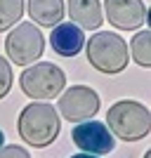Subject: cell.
<instances>
[{
    "instance_id": "cell-1",
    "label": "cell",
    "mask_w": 151,
    "mask_h": 158,
    "mask_svg": "<svg viewBox=\"0 0 151 158\" xmlns=\"http://www.w3.org/2000/svg\"><path fill=\"white\" fill-rule=\"evenodd\" d=\"M17 130H19V137L28 146L45 149V146H50L59 137L61 118L52 104L33 102V104L21 109L19 120H17Z\"/></svg>"
},
{
    "instance_id": "cell-2",
    "label": "cell",
    "mask_w": 151,
    "mask_h": 158,
    "mask_svg": "<svg viewBox=\"0 0 151 158\" xmlns=\"http://www.w3.org/2000/svg\"><path fill=\"white\" fill-rule=\"evenodd\" d=\"M106 123L111 127V135L125 139V142H139L151 130V116L149 109L139 102H116L106 113Z\"/></svg>"
},
{
    "instance_id": "cell-3",
    "label": "cell",
    "mask_w": 151,
    "mask_h": 158,
    "mask_svg": "<svg viewBox=\"0 0 151 158\" xmlns=\"http://www.w3.org/2000/svg\"><path fill=\"white\" fill-rule=\"evenodd\" d=\"M87 61L102 73H120L130 61V52L125 40L118 33L111 31H99L87 40Z\"/></svg>"
},
{
    "instance_id": "cell-4",
    "label": "cell",
    "mask_w": 151,
    "mask_h": 158,
    "mask_svg": "<svg viewBox=\"0 0 151 158\" xmlns=\"http://www.w3.org/2000/svg\"><path fill=\"white\" fill-rule=\"evenodd\" d=\"M19 85L24 94L36 102H47L61 94L66 85V76L59 66L50 64V61H38V64H28L26 71H21Z\"/></svg>"
},
{
    "instance_id": "cell-5",
    "label": "cell",
    "mask_w": 151,
    "mask_h": 158,
    "mask_svg": "<svg viewBox=\"0 0 151 158\" xmlns=\"http://www.w3.org/2000/svg\"><path fill=\"white\" fill-rule=\"evenodd\" d=\"M5 52L10 57V61H14L17 66H28L43 57L45 38L38 31V26L31 24V21L14 24L12 33H7L5 38Z\"/></svg>"
},
{
    "instance_id": "cell-6",
    "label": "cell",
    "mask_w": 151,
    "mask_h": 158,
    "mask_svg": "<svg viewBox=\"0 0 151 158\" xmlns=\"http://www.w3.org/2000/svg\"><path fill=\"white\" fill-rule=\"evenodd\" d=\"M57 109L66 120L80 123V120L92 118L99 111V94L87 85H73L66 92H61Z\"/></svg>"
},
{
    "instance_id": "cell-7",
    "label": "cell",
    "mask_w": 151,
    "mask_h": 158,
    "mask_svg": "<svg viewBox=\"0 0 151 158\" xmlns=\"http://www.w3.org/2000/svg\"><path fill=\"white\" fill-rule=\"evenodd\" d=\"M73 144L78 146L80 151L85 153H94V156H104V153H111L116 149V142H113L111 130L99 123V120H80L78 125L73 127L71 132Z\"/></svg>"
},
{
    "instance_id": "cell-8",
    "label": "cell",
    "mask_w": 151,
    "mask_h": 158,
    "mask_svg": "<svg viewBox=\"0 0 151 158\" xmlns=\"http://www.w3.org/2000/svg\"><path fill=\"white\" fill-rule=\"evenodd\" d=\"M104 17L120 31H137L146 21V7L142 0H104Z\"/></svg>"
},
{
    "instance_id": "cell-9",
    "label": "cell",
    "mask_w": 151,
    "mask_h": 158,
    "mask_svg": "<svg viewBox=\"0 0 151 158\" xmlns=\"http://www.w3.org/2000/svg\"><path fill=\"white\" fill-rule=\"evenodd\" d=\"M50 43H52V50L61 57H76V54L83 50L85 45V33L83 28H78L73 21L69 24H57L52 26V33H50Z\"/></svg>"
},
{
    "instance_id": "cell-10",
    "label": "cell",
    "mask_w": 151,
    "mask_h": 158,
    "mask_svg": "<svg viewBox=\"0 0 151 158\" xmlns=\"http://www.w3.org/2000/svg\"><path fill=\"white\" fill-rule=\"evenodd\" d=\"M69 17L78 28H99L102 21H104V14H102V2L99 0H69Z\"/></svg>"
},
{
    "instance_id": "cell-11",
    "label": "cell",
    "mask_w": 151,
    "mask_h": 158,
    "mask_svg": "<svg viewBox=\"0 0 151 158\" xmlns=\"http://www.w3.org/2000/svg\"><path fill=\"white\" fill-rule=\"evenodd\" d=\"M28 17L38 26H57L64 19V0H28Z\"/></svg>"
},
{
    "instance_id": "cell-12",
    "label": "cell",
    "mask_w": 151,
    "mask_h": 158,
    "mask_svg": "<svg viewBox=\"0 0 151 158\" xmlns=\"http://www.w3.org/2000/svg\"><path fill=\"white\" fill-rule=\"evenodd\" d=\"M130 54L135 59V64L144 66V69L151 64V35H149V31L135 33V38L130 43Z\"/></svg>"
},
{
    "instance_id": "cell-13",
    "label": "cell",
    "mask_w": 151,
    "mask_h": 158,
    "mask_svg": "<svg viewBox=\"0 0 151 158\" xmlns=\"http://www.w3.org/2000/svg\"><path fill=\"white\" fill-rule=\"evenodd\" d=\"M24 17V0H0V33L19 24Z\"/></svg>"
},
{
    "instance_id": "cell-14",
    "label": "cell",
    "mask_w": 151,
    "mask_h": 158,
    "mask_svg": "<svg viewBox=\"0 0 151 158\" xmlns=\"http://www.w3.org/2000/svg\"><path fill=\"white\" fill-rule=\"evenodd\" d=\"M12 80H14V76H12V66H10V61L0 54V99L5 97L7 92H10V87H12Z\"/></svg>"
},
{
    "instance_id": "cell-15",
    "label": "cell",
    "mask_w": 151,
    "mask_h": 158,
    "mask_svg": "<svg viewBox=\"0 0 151 158\" xmlns=\"http://www.w3.org/2000/svg\"><path fill=\"white\" fill-rule=\"evenodd\" d=\"M0 158H31V156H28L26 149H21V146H17V144H12V146L2 144L0 146Z\"/></svg>"
},
{
    "instance_id": "cell-16",
    "label": "cell",
    "mask_w": 151,
    "mask_h": 158,
    "mask_svg": "<svg viewBox=\"0 0 151 158\" xmlns=\"http://www.w3.org/2000/svg\"><path fill=\"white\" fill-rule=\"evenodd\" d=\"M71 158H99V156H94V153H76V156H71Z\"/></svg>"
},
{
    "instance_id": "cell-17",
    "label": "cell",
    "mask_w": 151,
    "mask_h": 158,
    "mask_svg": "<svg viewBox=\"0 0 151 158\" xmlns=\"http://www.w3.org/2000/svg\"><path fill=\"white\" fill-rule=\"evenodd\" d=\"M2 144H5V132L0 130V146H2Z\"/></svg>"
},
{
    "instance_id": "cell-18",
    "label": "cell",
    "mask_w": 151,
    "mask_h": 158,
    "mask_svg": "<svg viewBox=\"0 0 151 158\" xmlns=\"http://www.w3.org/2000/svg\"><path fill=\"white\" fill-rule=\"evenodd\" d=\"M144 158H151V153H144Z\"/></svg>"
}]
</instances>
